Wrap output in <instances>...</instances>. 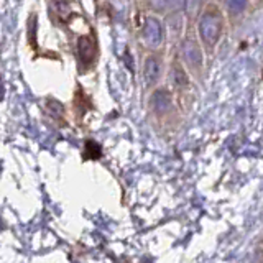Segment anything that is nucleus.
I'll use <instances>...</instances> for the list:
<instances>
[{
	"mask_svg": "<svg viewBox=\"0 0 263 263\" xmlns=\"http://www.w3.org/2000/svg\"><path fill=\"white\" fill-rule=\"evenodd\" d=\"M78 51H79V58L82 63L89 64L94 60V45L90 43V40L87 38H81L78 43Z\"/></svg>",
	"mask_w": 263,
	"mask_h": 263,
	"instance_id": "obj_6",
	"label": "nucleus"
},
{
	"mask_svg": "<svg viewBox=\"0 0 263 263\" xmlns=\"http://www.w3.org/2000/svg\"><path fill=\"white\" fill-rule=\"evenodd\" d=\"M152 105L158 114H166L171 109V105H173L171 94L168 92V90H164V89L156 90V92L153 94V97H152Z\"/></svg>",
	"mask_w": 263,
	"mask_h": 263,
	"instance_id": "obj_4",
	"label": "nucleus"
},
{
	"mask_svg": "<svg viewBox=\"0 0 263 263\" xmlns=\"http://www.w3.org/2000/svg\"><path fill=\"white\" fill-rule=\"evenodd\" d=\"M143 40L150 48L161 46L164 40V33H163V25L160 23V20L153 18V16H146L143 22Z\"/></svg>",
	"mask_w": 263,
	"mask_h": 263,
	"instance_id": "obj_2",
	"label": "nucleus"
},
{
	"mask_svg": "<svg viewBox=\"0 0 263 263\" xmlns=\"http://www.w3.org/2000/svg\"><path fill=\"white\" fill-rule=\"evenodd\" d=\"M247 4H249V0H226V5L229 8V12L234 13V15L242 13L247 8Z\"/></svg>",
	"mask_w": 263,
	"mask_h": 263,
	"instance_id": "obj_7",
	"label": "nucleus"
},
{
	"mask_svg": "<svg viewBox=\"0 0 263 263\" xmlns=\"http://www.w3.org/2000/svg\"><path fill=\"white\" fill-rule=\"evenodd\" d=\"M150 4L153 5V8H156V10H163V8L170 4V0H150Z\"/></svg>",
	"mask_w": 263,
	"mask_h": 263,
	"instance_id": "obj_8",
	"label": "nucleus"
},
{
	"mask_svg": "<svg viewBox=\"0 0 263 263\" xmlns=\"http://www.w3.org/2000/svg\"><path fill=\"white\" fill-rule=\"evenodd\" d=\"M143 76L146 86H153L160 78V63L155 56L146 58L145 61V68H143Z\"/></svg>",
	"mask_w": 263,
	"mask_h": 263,
	"instance_id": "obj_5",
	"label": "nucleus"
},
{
	"mask_svg": "<svg viewBox=\"0 0 263 263\" xmlns=\"http://www.w3.org/2000/svg\"><path fill=\"white\" fill-rule=\"evenodd\" d=\"M181 53H183V60L189 64L193 66V68H197V66H201L202 63V56H201V51L197 45L194 43L193 40H186L183 46H181Z\"/></svg>",
	"mask_w": 263,
	"mask_h": 263,
	"instance_id": "obj_3",
	"label": "nucleus"
},
{
	"mask_svg": "<svg viewBox=\"0 0 263 263\" xmlns=\"http://www.w3.org/2000/svg\"><path fill=\"white\" fill-rule=\"evenodd\" d=\"M4 92H5V89H4V82H2V79H0V101L4 99Z\"/></svg>",
	"mask_w": 263,
	"mask_h": 263,
	"instance_id": "obj_9",
	"label": "nucleus"
},
{
	"mask_svg": "<svg viewBox=\"0 0 263 263\" xmlns=\"http://www.w3.org/2000/svg\"><path fill=\"white\" fill-rule=\"evenodd\" d=\"M199 31H201V38L204 40L205 45H216V41L220 36L222 31V16L217 10H208L199 22Z\"/></svg>",
	"mask_w": 263,
	"mask_h": 263,
	"instance_id": "obj_1",
	"label": "nucleus"
}]
</instances>
